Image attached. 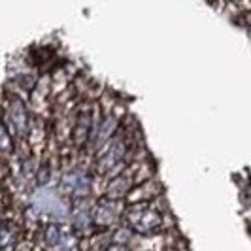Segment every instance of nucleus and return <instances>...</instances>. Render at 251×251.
<instances>
[{
    "label": "nucleus",
    "mask_w": 251,
    "mask_h": 251,
    "mask_svg": "<svg viewBox=\"0 0 251 251\" xmlns=\"http://www.w3.org/2000/svg\"><path fill=\"white\" fill-rule=\"evenodd\" d=\"M0 150L10 151V134L6 130V126L0 123Z\"/></svg>",
    "instance_id": "nucleus-12"
},
{
    "label": "nucleus",
    "mask_w": 251,
    "mask_h": 251,
    "mask_svg": "<svg viewBox=\"0 0 251 251\" xmlns=\"http://www.w3.org/2000/svg\"><path fill=\"white\" fill-rule=\"evenodd\" d=\"M12 242H13L12 230H10V228H6V226H0V250L8 248Z\"/></svg>",
    "instance_id": "nucleus-11"
},
{
    "label": "nucleus",
    "mask_w": 251,
    "mask_h": 251,
    "mask_svg": "<svg viewBox=\"0 0 251 251\" xmlns=\"http://www.w3.org/2000/svg\"><path fill=\"white\" fill-rule=\"evenodd\" d=\"M93 225V214L85 204L74 208V214H72V226H74L77 232H85L89 230V226Z\"/></svg>",
    "instance_id": "nucleus-10"
},
{
    "label": "nucleus",
    "mask_w": 251,
    "mask_h": 251,
    "mask_svg": "<svg viewBox=\"0 0 251 251\" xmlns=\"http://www.w3.org/2000/svg\"><path fill=\"white\" fill-rule=\"evenodd\" d=\"M32 210L36 212L38 215H46L50 217L51 223H64L68 217H70V208L64 201L63 197L53 191V189H40L32 195Z\"/></svg>",
    "instance_id": "nucleus-1"
},
{
    "label": "nucleus",
    "mask_w": 251,
    "mask_h": 251,
    "mask_svg": "<svg viewBox=\"0 0 251 251\" xmlns=\"http://www.w3.org/2000/svg\"><path fill=\"white\" fill-rule=\"evenodd\" d=\"M125 155H126V142L123 138H119V136H113L106 144V148L102 150L100 157L95 163L97 174L99 176H108L110 172H113L119 166V163L125 159Z\"/></svg>",
    "instance_id": "nucleus-3"
},
{
    "label": "nucleus",
    "mask_w": 251,
    "mask_h": 251,
    "mask_svg": "<svg viewBox=\"0 0 251 251\" xmlns=\"http://www.w3.org/2000/svg\"><path fill=\"white\" fill-rule=\"evenodd\" d=\"M128 187H130V179H128L126 172L119 174V176H113L108 183V187H106V199L119 201L128 193Z\"/></svg>",
    "instance_id": "nucleus-9"
},
{
    "label": "nucleus",
    "mask_w": 251,
    "mask_h": 251,
    "mask_svg": "<svg viewBox=\"0 0 251 251\" xmlns=\"http://www.w3.org/2000/svg\"><path fill=\"white\" fill-rule=\"evenodd\" d=\"M91 128H93V112L89 108H83L75 115L74 130H72L75 148H83L91 140Z\"/></svg>",
    "instance_id": "nucleus-8"
},
{
    "label": "nucleus",
    "mask_w": 251,
    "mask_h": 251,
    "mask_svg": "<svg viewBox=\"0 0 251 251\" xmlns=\"http://www.w3.org/2000/svg\"><path fill=\"white\" fill-rule=\"evenodd\" d=\"M44 242L53 251H75L77 250V240L74 234L63 230L59 223H50L44 228Z\"/></svg>",
    "instance_id": "nucleus-5"
},
{
    "label": "nucleus",
    "mask_w": 251,
    "mask_h": 251,
    "mask_svg": "<svg viewBox=\"0 0 251 251\" xmlns=\"http://www.w3.org/2000/svg\"><path fill=\"white\" fill-rule=\"evenodd\" d=\"M6 117H8V123H10L13 136H25L26 128H28V112H26V106L23 104L21 99L12 97L8 100Z\"/></svg>",
    "instance_id": "nucleus-6"
},
{
    "label": "nucleus",
    "mask_w": 251,
    "mask_h": 251,
    "mask_svg": "<svg viewBox=\"0 0 251 251\" xmlns=\"http://www.w3.org/2000/svg\"><path fill=\"white\" fill-rule=\"evenodd\" d=\"M61 191L68 197H74L75 201L87 199L91 193V179H89L87 172H83L79 168L66 170L61 177Z\"/></svg>",
    "instance_id": "nucleus-4"
},
{
    "label": "nucleus",
    "mask_w": 251,
    "mask_h": 251,
    "mask_svg": "<svg viewBox=\"0 0 251 251\" xmlns=\"http://www.w3.org/2000/svg\"><path fill=\"white\" fill-rule=\"evenodd\" d=\"M125 221L128 228L136 234H153L163 225V215L155 208H148L144 204H134L126 210Z\"/></svg>",
    "instance_id": "nucleus-2"
},
{
    "label": "nucleus",
    "mask_w": 251,
    "mask_h": 251,
    "mask_svg": "<svg viewBox=\"0 0 251 251\" xmlns=\"http://www.w3.org/2000/svg\"><path fill=\"white\" fill-rule=\"evenodd\" d=\"M93 223L102 226H110L113 225L119 215H121V206H119V201H113V199H102L95 204L93 208Z\"/></svg>",
    "instance_id": "nucleus-7"
}]
</instances>
